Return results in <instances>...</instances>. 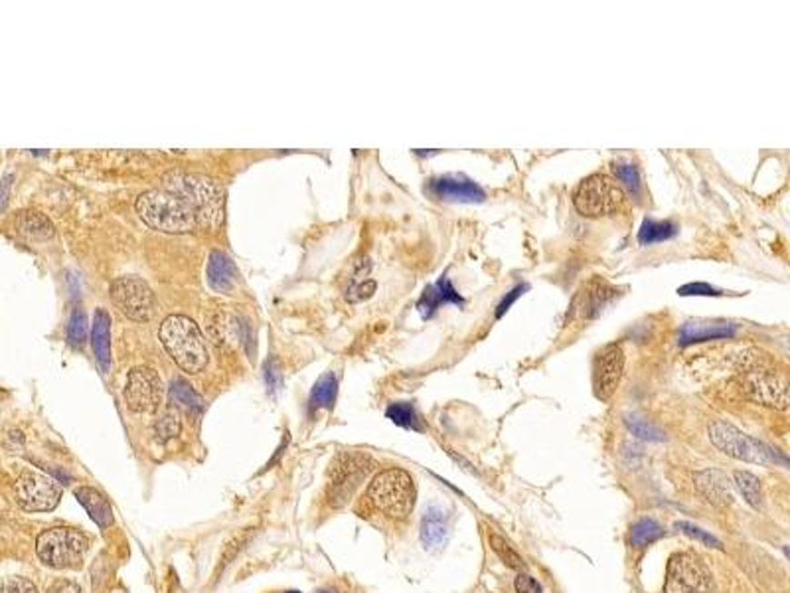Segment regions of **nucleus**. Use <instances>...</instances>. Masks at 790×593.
I'll return each instance as SVG.
<instances>
[{"mask_svg":"<svg viewBox=\"0 0 790 593\" xmlns=\"http://www.w3.org/2000/svg\"><path fill=\"white\" fill-rule=\"evenodd\" d=\"M446 534H449L446 515L441 508L431 507L421 520V542L425 544V548H437L446 540Z\"/></svg>","mask_w":790,"mask_h":593,"instance_id":"23","label":"nucleus"},{"mask_svg":"<svg viewBox=\"0 0 790 593\" xmlns=\"http://www.w3.org/2000/svg\"><path fill=\"white\" fill-rule=\"evenodd\" d=\"M89 538L74 528H50L38 536L36 554L48 568L79 569L85 562Z\"/></svg>","mask_w":790,"mask_h":593,"instance_id":"5","label":"nucleus"},{"mask_svg":"<svg viewBox=\"0 0 790 593\" xmlns=\"http://www.w3.org/2000/svg\"><path fill=\"white\" fill-rule=\"evenodd\" d=\"M155 431H156L158 441H168V439H173V437L178 436V431H180V414L176 412L175 407L166 409V412L156 419Z\"/></svg>","mask_w":790,"mask_h":593,"instance_id":"34","label":"nucleus"},{"mask_svg":"<svg viewBox=\"0 0 790 593\" xmlns=\"http://www.w3.org/2000/svg\"><path fill=\"white\" fill-rule=\"evenodd\" d=\"M678 234V226L674 222H656V220H645L638 230V244L640 246H652L666 242Z\"/></svg>","mask_w":790,"mask_h":593,"instance_id":"25","label":"nucleus"},{"mask_svg":"<svg viewBox=\"0 0 790 593\" xmlns=\"http://www.w3.org/2000/svg\"><path fill=\"white\" fill-rule=\"evenodd\" d=\"M87 340V315L84 309H74L67 323V342L79 348Z\"/></svg>","mask_w":790,"mask_h":593,"instance_id":"33","label":"nucleus"},{"mask_svg":"<svg viewBox=\"0 0 790 593\" xmlns=\"http://www.w3.org/2000/svg\"><path fill=\"white\" fill-rule=\"evenodd\" d=\"M625 424L626 427L633 431V436L646 439V441H662L664 439V431L652 424V421L640 417L638 414H626L625 416Z\"/></svg>","mask_w":790,"mask_h":593,"instance_id":"32","label":"nucleus"},{"mask_svg":"<svg viewBox=\"0 0 790 593\" xmlns=\"http://www.w3.org/2000/svg\"><path fill=\"white\" fill-rule=\"evenodd\" d=\"M13 180H15V175H6L3 180H0V212L6 208L8 198H10V190H13Z\"/></svg>","mask_w":790,"mask_h":593,"instance_id":"43","label":"nucleus"},{"mask_svg":"<svg viewBox=\"0 0 790 593\" xmlns=\"http://www.w3.org/2000/svg\"><path fill=\"white\" fill-rule=\"evenodd\" d=\"M525 289H528V285H518V287H514L506 296H504V299L500 301V305L496 307V318H500L504 313H506L510 309V307L518 301V296L524 295Z\"/></svg>","mask_w":790,"mask_h":593,"instance_id":"41","label":"nucleus"},{"mask_svg":"<svg viewBox=\"0 0 790 593\" xmlns=\"http://www.w3.org/2000/svg\"><path fill=\"white\" fill-rule=\"evenodd\" d=\"M15 227L20 236L32 239V242H45V239L54 237L52 222L45 218L42 212L36 210L18 212L15 218Z\"/></svg>","mask_w":790,"mask_h":593,"instance_id":"22","label":"nucleus"},{"mask_svg":"<svg viewBox=\"0 0 790 593\" xmlns=\"http://www.w3.org/2000/svg\"><path fill=\"white\" fill-rule=\"evenodd\" d=\"M375 281L374 279H364V281H354L348 291H346V301L350 303H362L365 299H370V296L375 293Z\"/></svg>","mask_w":790,"mask_h":593,"instance_id":"35","label":"nucleus"},{"mask_svg":"<svg viewBox=\"0 0 790 593\" xmlns=\"http://www.w3.org/2000/svg\"><path fill=\"white\" fill-rule=\"evenodd\" d=\"M245 542V534H239V536H235V538L225 546V550H224V554H222V560H220V568H217V572H215V576H220L224 569H225V566L230 564L234 558L237 556V552L242 550V544ZM214 576V578H215Z\"/></svg>","mask_w":790,"mask_h":593,"instance_id":"38","label":"nucleus"},{"mask_svg":"<svg viewBox=\"0 0 790 593\" xmlns=\"http://www.w3.org/2000/svg\"><path fill=\"white\" fill-rule=\"evenodd\" d=\"M170 397H173V402L176 406L188 409V412H200L202 406H204L202 396L185 380L173 382V386H170Z\"/></svg>","mask_w":790,"mask_h":593,"instance_id":"28","label":"nucleus"},{"mask_svg":"<svg viewBox=\"0 0 790 593\" xmlns=\"http://www.w3.org/2000/svg\"><path fill=\"white\" fill-rule=\"evenodd\" d=\"M48 593H84V591L77 584H74V581L60 579V581H55Z\"/></svg>","mask_w":790,"mask_h":593,"instance_id":"44","label":"nucleus"},{"mask_svg":"<svg viewBox=\"0 0 790 593\" xmlns=\"http://www.w3.org/2000/svg\"><path fill=\"white\" fill-rule=\"evenodd\" d=\"M709 439L721 453L737 461L755 465H786V457H783L781 453L769 447L766 443L747 436V433L739 431L737 427L725 424V421H714L709 426Z\"/></svg>","mask_w":790,"mask_h":593,"instance_id":"6","label":"nucleus"},{"mask_svg":"<svg viewBox=\"0 0 790 593\" xmlns=\"http://www.w3.org/2000/svg\"><path fill=\"white\" fill-rule=\"evenodd\" d=\"M287 593H301V591H287Z\"/></svg>","mask_w":790,"mask_h":593,"instance_id":"45","label":"nucleus"},{"mask_svg":"<svg viewBox=\"0 0 790 593\" xmlns=\"http://www.w3.org/2000/svg\"><path fill=\"white\" fill-rule=\"evenodd\" d=\"M613 173H615L616 180L621 182V185L628 192L638 196L640 188H643V180H640V170L636 165L626 163V161H616V163H613Z\"/></svg>","mask_w":790,"mask_h":593,"instance_id":"31","label":"nucleus"},{"mask_svg":"<svg viewBox=\"0 0 790 593\" xmlns=\"http://www.w3.org/2000/svg\"><path fill=\"white\" fill-rule=\"evenodd\" d=\"M616 289L611 287L609 283L603 279H595L591 281L585 291L577 295V299L574 303V311H577L581 317L585 318H595L603 313L605 307H609L615 296H616Z\"/></svg>","mask_w":790,"mask_h":593,"instance_id":"15","label":"nucleus"},{"mask_svg":"<svg viewBox=\"0 0 790 593\" xmlns=\"http://www.w3.org/2000/svg\"><path fill=\"white\" fill-rule=\"evenodd\" d=\"M514 586H516L518 593H542L540 584H537V581L532 576H528V574H520L516 578V584H514Z\"/></svg>","mask_w":790,"mask_h":593,"instance_id":"42","label":"nucleus"},{"mask_svg":"<svg viewBox=\"0 0 790 593\" xmlns=\"http://www.w3.org/2000/svg\"><path fill=\"white\" fill-rule=\"evenodd\" d=\"M733 481H735L737 488L741 490L743 498H745L753 508L759 510L763 505V490H761L759 478L747 471H735L733 473Z\"/></svg>","mask_w":790,"mask_h":593,"instance_id":"27","label":"nucleus"},{"mask_svg":"<svg viewBox=\"0 0 790 593\" xmlns=\"http://www.w3.org/2000/svg\"><path fill=\"white\" fill-rule=\"evenodd\" d=\"M136 214L141 220L160 232H192L200 224V216L186 200L173 192L153 190L136 200Z\"/></svg>","mask_w":790,"mask_h":593,"instance_id":"2","label":"nucleus"},{"mask_svg":"<svg viewBox=\"0 0 790 593\" xmlns=\"http://www.w3.org/2000/svg\"><path fill=\"white\" fill-rule=\"evenodd\" d=\"M111 301L131 321H151L155 315V293L139 277H119L111 283Z\"/></svg>","mask_w":790,"mask_h":593,"instance_id":"9","label":"nucleus"},{"mask_svg":"<svg viewBox=\"0 0 790 593\" xmlns=\"http://www.w3.org/2000/svg\"><path fill=\"white\" fill-rule=\"evenodd\" d=\"M75 498L79 500V505L85 508L87 515L91 517L97 527L107 528L113 524V508L109 505V500L103 497L97 488L94 487H77L75 490Z\"/></svg>","mask_w":790,"mask_h":593,"instance_id":"20","label":"nucleus"},{"mask_svg":"<svg viewBox=\"0 0 790 593\" xmlns=\"http://www.w3.org/2000/svg\"><path fill=\"white\" fill-rule=\"evenodd\" d=\"M205 276H208V283L214 291L227 293L235 287L237 269L234 266V261L224 252H212Z\"/></svg>","mask_w":790,"mask_h":593,"instance_id":"21","label":"nucleus"},{"mask_svg":"<svg viewBox=\"0 0 790 593\" xmlns=\"http://www.w3.org/2000/svg\"><path fill=\"white\" fill-rule=\"evenodd\" d=\"M662 536H664V528L656 520L643 518L633 524L628 540H631V546H635V548H645V546L660 540Z\"/></svg>","mask_w":790,"mask_h":593,"instance_id":"26","label":"nucleus"},{"mask_svg":"<svg viewBox=\"0 0 790 593\" xmlns=\"http://www.w3.org/2000/svg\"><path fill=\"white\" fill-rule=\"evenodd\" d=\"M158 337L168 357L176 362L182 372L200 374L208 367V348H205L200 328L188 317L170 315L160 325Z\"/></svg>","mask_w":790,"mask_h":593,"instance_id":"1","label":"nucleus"},{"mask_svg":"<svg viewBox=\"0 0 790 593\" xmlns=\"http://www.w3.org/2000/svg\"><path fill=\"white\" fill-rule=\"evenodd\" d=\"M623 372H625L623 347L613 342V345H606L605 348H601L593 367L595 396H597L601 402L611 400V396L616 392L618 382L623 378Z\"/></svg>","mask_w":790,"mask_h":593,"instance_id":"13","label":"nucleus"},{"mask_svg":"<svg viewBox=\"0 0 790 593\" xmlns=\"http://www.w3.org/2000/svg\"><path fill=\"white\" fill-rule=\"evenodd\" d=\"M735 333H737V325H731V323H685L678 333V342L682 347H685V345H694V342L733 338Z\"/></svg>","mask_w":790,"mask_h":593,"instance_id":"18","label":"nucleus"},{"mask_svg":"<svg viewBox=\"0 0 790 593\" xmlns=\"http://www.w3.org/2000/svg\"><path fill=\"white\" fill-rule=\"evenodd\" d=\"M368 500L385 517L404 520L415 507L414 478L404 469L382 471L368 487Z\"/></svg>","mask_w":790,"mask_h":593,"instance_id":"4","label":"nucleus"},{"mask_svg":"<svg viewBox=\"0 0 790 593\" xmlns=\"http://www.w3.org/2000/svg\"><path fill=\"white\" fill-rule=\"evenodd\" d=\"M168 192L176 194L182 200H186L190 206L198 212L200 222H215L222 218V198L224 194L220 186L214 185L210 178L194 176V175H170L168 178Z\"/></svg>","mask_w":790,"mask_h":593,"instance_id":"8","label":"nucleus"},{"mask_svg":"<svg viewBox=\"0 0 790 593\" xmlns=\"http://www.w3.org/2000/svg\"><path fill=\"white\" fill-rule=\"evenodd\" d=\"M449 303L465 305V299L459 293H456V289L453 287V283L443 276L437 283L429 285V287L423 291L421 299L417 303V309H419L423 318H431L435 313H437L441 305H449Z\"/></svg>","mask_w":790,"mask_h":593,"instance_id":"16","label":"nucleus"},{"mask_svg":"<svg viewBox=\"0 0 790 593\" xmlns=\"http://www.w3.org/2000/svg\"><path fill=\"white\" fill-rule=\"evenodd\" d=\"M675 528L682 530L684 534L692 536V538H695V540H700L702 544L709 546V548H721V542L715 538V536L707 534L705 530L694 527V524H690V522H678V524H675Z\"/></svg>","mask_w":790,"mask_h":593,"instance_id":"37","label":"nucleus"},{"mask_svg":"<svg viewBox=\"0 0 790 593\" xmlns=\"http://www.w3.org/2000/svg\"><path fill=\"white\" fill-rule=\"evenodd\" d=\"M163 382L156 370L148 367H136L129 372L127 386H125V402L131 412L153 414L163 404Z\"/></svg>","mask_w":790,"mask_h":593,"instance_id":"12","label":"nucleus"},{"mask_svg":"<svg viewBox=\"0 0 790 593\" xmlns=\"http://www.w3.org/2000/svg\"><path fill=\"white\" fill-rule=\"evenodd\" d=\"M0 593H38V589L28 578L10 576L0 579Z\"/></svg>","mask_w":790,"mask_h":593,"instance_id":"36","label":"nucleus"},{"mask_svg":"<svg viewBox=\"0 0 790 593\" xmlns=\"http://www.w3.org/2000/svg\"><path fill=\"white\" fill-rule=\"evenodd\" d=\"M263 378H265L269 390L275 392L281 386V370H279V362H275L273 358L265 362V367H263Z\"/></svg>","mask_w":790,"mask_h":593,"instance_id":"40","label":"nucleus"},{"mask_svg":"<svg viewBox=\"0 0 790 593\" xmlns=\"http://www.w3.org/2000/svg\"><path fill=\"white\" fill-rule=\"evenodd\" d=\"M91 347H94L97 364L103 374L111 367V318L109 313L97 309L94 317V330H91Z\"/></svg>","mask_w":790,"mask_h":593,"instance_id":"19","label":"nucleus"},{"mask_svg":"<svg viewBox=\"0 0 790 593\" xmlns=\"http://www.w3.org/2000/svg\"><path fill=\"white\" fill-rule=\"evenodd\" d=\"M574 204L585 218H605L623 212L626 198L623 188L605 175H591L581 180L574 194Z\"/></svg>","mask_w":790,"mask_h":593,"instance_id":"7","label":"nucleus"},{"mask_svg":"<svg viewBox=\"0 0 790 593\" xmlns=\"http://www.w3.org/2000/svg\"><path fill=\"white\" fill-rule=\"evenodd\" d=\"M318 593H330V591H318Z\"/></svg>","mask_w":790,"mask_h":593,"instance_id":"46","label":"nucleus"},{"mask_svg":"<svg viewBox=\"0 0 790 593\" xmlns=\"http://www.w3.org/2000/svg\"><path fill=\"white\" fill-rule=\"evenodd\" d=\"M488 540H490V548L496 552V556L508 568H512V569L524 568V558L518 554V550L514 548V546L506 538H504V536H500L498 532H490Z\"/></svg>","mask_w":790,"mask_h":593,"instance_id":"30","label":"nucleus"},{"mask_svg":"<svg viewBox=\"0 0 790 593\" xmlns=\"http://www.w3.org/2000/svg\"><path fill=\"white\" fill-rule=\"evenodd\" d=\"M694 483H695L697 493H700L707 500V503H712V505L721 507V508H725L733 503L731 488H729V483H727V478L724 473H719V471L697 473L694 478Z\"/></svg>","mask_w":790,"mask_h":593,"instance_id":"17","label":"nucleus"},{"mask_svg":"<svg viewBox=\"0 0 790 593\" xmlns=\"http://www.w3.org/2000/svg\"><path fill=\"white\" fill-rule=\"evenodd\" d=\"M15 495L22 510L45 512L60 505L62 487L50 477L30 471L16 481Z\"/></svg>","mask_w":790,"mask_h":593,"instance_id":"11","label":"nucleus"},{"mask_svg":"<svg viewBox=\"0 0 790 593\" xmlns=\"http://www.w3.org/2000/svg\"><path fill=\"white\" fill-rule=\"evenodd\" d=\"M387 419H392L395 426L405 427V429H414V431H423V424L419 419V414L415 412V407L405 402H397L387 407L385 412Z\"/></svg>","mask_w":790,"mask_h":593,"instance_id":"29","label":"nucleus"},{"mask_svg":"<svg viewBox=\"0 0 790 593\" xmlns=\"http://www.w3.org/2000/svg\"><path fill=\"white\" fill-rule=\"evenodd\" d=\"M336 396H338V380L335 374L328 372L325 376H320L318 382L315 384L308 406H311L313 412H316V409H328L335 406Z\"/></svg>","mask_w":790,"mask_h":593,"instance_id":"24","label":"nucleus"},{"mask_svg":"<svg viewBox=\"0 0 790 593\" xmlns=\"http://www.w3.org/2000/svg\"><path fill=\"white\" fill-rule=\"evenodd\" d=\"M709 589L712 576L695 556L674 554L670 558L664 593H707Z\"/></svg>","mask_w":790,"mask_h":593,"instance_id":"10","label":"nucleus"},{"mask_svg":"<svg viewBox=\"0 0 790 593\" xmlns=\"http://www.w3.org/2000/svg\"><path fill=\"white\" fill-rule=\"evenodd\" d=\"M375 461L360 451H340L330 463L326 481V500L332 508L346 507L365 478L374 471Z\"/></svg>","mask_w":790,"mask_h":593,"instance_id":"3","label":"nucleus"},{"mask_svg":"<svg viewBox=\"0 0 790 593\" xmlns=\"http://www.w3.org/2000/svg\"><path fill=\"white\" fill-rule=\"evenodd\" d=\"M678 295H682V296H688V295L719 296V295H724V293H721L715 287H712V285H707V283H688V285H684V287L678 289Z\"/></svg>","mask_w":790,"mask_h":593,"instance_id":"39","label":"nucleus"},{"mask_svg":"<svg viewBox=\"0 0 790 593\" xmlns=\"http://www.w3.org/2000/svg\"><path fill=\"white\" fill-rule=\"evenodd\" d=\"M427 192L433 198L443 202H461V204H475L483 202L486 198L485 190L480 188L476 182L468 180L465 176L446 175L439 178H431L427 185Z\"/></svg>","mask_w":790,"mask_h":593,"instance_id":"14","label":"nucleus"}]
</instances>
